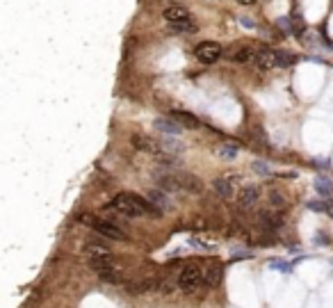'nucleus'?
<instances>
[{"instance_id": "12", "label": "nucleus", "mask_w": 333, "mask_h": 308, "mask_svg": "<svg viewBox=\"0 0 333 308\" xmlns=\"http://www.w3.org/2000/svg\"><path fill=\"white\" fill-rule=\"evenodd\" d=\"M171 119H176L183 128H187V130H199L201 128V121L196 119L194 115H189V112H185V110H176L174 115H171Z\"/></svg>"}, {"instance_id": "24", "label": "nucleus", "mask_w": 333, "mask_h": 308, "mask_svg": "<svg viewBox=\"0 0 333 308\" xmlns=\"http://www.w3.org/2000/svg\"><path fill=\"white\" fill-rule=\"evenodd\" d=\"M324 210H326V213L333 217V201H326V203H324Z\"/></svg>"}, {"instance_id": "26", "label": "nucleus", "mask_w": 333, "mask_h": 308, "mask_svg": "<svg viewBox=\"0 0 333 308\" xmlns=\"http://www.w3.org/2000/svg\"><path fill=\"white\" fill-rule=\"evenodd\" d=\"M238 3H242V5H254L256 0H238Z\"/></svg>"}, {"instance_id": "11", "label": "nucleus", "mask_w": 333, "mask_h": 308, "mask_svg": "<svg viewBox=\"0 0 333 308\" xmlns=\"http://www.w3.org/2000/svg\"><path fill=\"white\" fill-rule=\"evenodd\" d=\"M153 126L160 130V133H164V135H180V133H183V126H180L176 119H164V117H158V119L153 121Z\"/></svg>"}, {"instance_id": "18", "label": "nucleus", "mask_w": 333, "mask_h": 308, "mask_svg": "<svg viewBox=\"0 0 333 308\" xmlns=\"http://www.w3.org/2000/svg\"><path fill=\"white\" fill-rule=\"evenodd\" d=\"M149 199H151V203H153L158 210H171L169 196H167L164 192H160V189H151V192H149Z\"/></svg>"}, {"instance_id": "15", "label": "nucleus", "mask_w": 333, "mask_h": 308, "mask_svg": "<svg viewBox=\"0 0 333 308\" xmlns=\"http://www.w3.org/2000/svg\"><path fill=\"white\" fill-rule=\"evenodd\" d=\"M85 256H87L89 260H94V258H109V256H115V254H112L107 247H103V244L89 242V244L85 247Z\"/></svg>"}, {"instance_id": "23", "label": "nucleus", "mask_w": 333, "mask_h": 308, "mask_svg": "<svg viewBox=\"0 0 333 308\" xmlns=\"http://www.w3.org/2000/svg\"><path fill=\"white\" fill-rule=\"evenodd\" d=\"M269 267L272 269H281V272H290V265L283 260H269Z\"/></svg>"}, {"instance_id": "6", "label": "nucleus", "mask_w": 333, "mask_h": 308, "mask_svg": "<svg viewBox=\"0 0 333 308\" xmlns=\"http://www.w3.org/2000/svg\"><path fill=\"white\" fill-rule=\"evenodd\" d=\"M155 290H169V285L160 283L155 278H140V281H128L126 283V292L128 294H146V292H155Z\"/></svg>"}, {"instance_id": "4", "label": "nucleus", "mask_w": 333, "mask_h": 308, "mask_svg": "<svg viewBox=\"0 0 333 308\" xmlns=\"http://www.w3.org/2000/svg\"><path fill=\"white\" fill-rule=\"evenodd\" d=\"M221 53H224V48H221L217 41H201V44L194 48V55H196V60H199L201 64H214V62H219Z\"/></svg>"}, {"instance_id": "22", "label": "nucleus", "mask_w": 333, "mask_h": 308, "mask_svg": "<svg viewBox=\"0 0 333 308\" xmlns=\"http://www.w3.org/2000/svg\"><path fill=\"white\" fill-rule=\"evenodd\" d=\"M251 167H254V171H258V174H263V176L272 174V167H269L267 162H263V160H254V162H251Z\"/></svg>"}, {"instance_id": "3", "label": "nucleus", "mask_w": 333, "mask_h": 308, "mask_svg": "<svg viewBox=\"0 0 333 308\" xmlns=\"http://www.w3.org/2000/svg\"><path fill=\"white\" fill-rule=\"evenodd\" d=\"M178 285L183 292H189V294L199 292L201 288H208V283H205V267L199 263H187L178 276Z\"/></svg>"}, {"instance_id": "25", "label": "nucleus", "mask_w": 333, "mask_h": 308, "mask_svg": "<svg viewBox=\"0 0 333 308\" xmlns=\"http://www.w3.org/2000/svg\"><path fill=\"white\" fill-rule=\"evenodd\" d=\"M308 208H313V210H324V206H322V203H315V201H313V203H308Z\"/></svg>"}, {"instance_id": "21", "label": "nucleus", "mask_w": 333, "mask_h": 308, "mask_svg": "<svg viewBox=\"0 0 333 308\" xmlns=\"http://www.w3.org/2000/svg\"><path fill=\"white\" fill-rule=\"evenodd\" d=\"M315 189H317V194H322V196H331L333 194L331 178H326V176H317V180H315Z\"/></svg>"}, {"instance_id": "8", "label": "nucleus", "mask_w": 333, "mask_h": 308, "mask_svg": "<svg viewBox=\"0 0 333 308\" xmlns=\"http://www.w3.org/2000/svg\"><path fill=\"white\" fill-rule=\"evenodd\" d=\"M254 62H256V66H258V69H263V71L279 69V66H281L279 50H269V48H260V50H256Z\"/></svg>"}, {"instance_id": "7", "label": "nucleus", "mask_w": 333, "mask_h": 308, "mask_svg": "<svg viewBox=\"0 0 333 308\" xmlns=\"http://www.w3.org/2000/svg\"><path fill=\"white\" fill-rule=\"evenodd\" d=\"M258 199H260L258 185H242V187L238 189V194H235V203H238L242 210L254 208V206L258 203Z\"/></svg>"}, {"instance_id": "14", "label": "nucleus", "mask_w": 333, "mask_h": 308, "mask_svg": "<svg viewBox=\"0 0 333 308\" xmlns=\"http://www.w3.org/2000/svg\"><path fill=\"white\" fill-rule=\"evenodd\" d=\"M267 203H269V208H274V210H283V208H288V194L281 192V189H269V194H267Z\"/></svg>"}, {"instance_id": "10", "label": "nucleus", "mask_w": 333, "mask_h": 308, "mask_svg": "<svg viewBox=\"0 0 333 308\" xmlns=\"http://www.w3.org/2000/svg\"><path fill=\"white\" fill-rule=\"evenodd\" d=\"M258 222H260V226H265V229H281L285 224V217L281 215V210L267 208V210H260L258 213Z\"/></svg>"}, {"instance_id": "1", "label": "nucleus", "mask_w": 333, "mask_h": 308, "mask_svg": "<svg viewBox=\"0 0 333 308\" xmlns=\"http://www.w3.org/2000/svg\"><path fill=\"white\" fill-rule=\"evenodd\" d=\"M112 210H117L119 215L128 219H135V217H144L149 213H160L151 201H144L142 196L133 192H124V194H117L115 201H112Z\"/></svg>"}, {"instance_id": "20", "label": "nucleus", "mask_w": 333, "mask_h": 308, "mask_svg": "<svg viewBox=\"0 0 333 308\" xmlns=\"http://www.w3.org/2000/svg\"><path fill=\"white\" fill-rule=\"evenodd\" d=\"M238 153H240V146L238 144H221L217 149V155L221 160H235V158H238Z\"/></svg>"}, {"instance_id": "9", "label": "nucleus", "mask_w": 333, "mask_h": 308, "mask_svg": "<svg viewBox=\"0 0 333 308\" xmlns=\"http://www.w3.org/2000/svg\"><path fill=\"white\" fill-rule=\"evenodd\" d=\"M235 180H240V176L235 174H226V176H219V178L212 180V189L217 196H221V199H231L235 194Z\"/></svg>"}, {"instance_id": "19", "label": "nucleus", "mask_w": 333, "mask_h": 308, "mask_svg": "<svg viewBox=\"0 0 333 308\" xmlns=\"http://www.w3.org/2000/svg\"><path fill=\"white\" fill-rule=\"evenodd\" d=\"M103 281H107V283H124V272H121L119 267H112V269H105V272L98 274Z\"/></svg>"}, {"instance_id": "5", "label": "nucleus", "mask_w": 333, "mask_h": 308, "mask_svg": "<svg viewBox=\"0 0 333 308\" xmlns=\"http://www.w3.org/2000/svg\"><path fill=\"white\" fill-rule=\"evenodd\" d=\"M91 229H94L98 235L107 238V240H117V242H124V240H128V235H126L124 231L117 226V224L109 222V219H98V217H96V222L91 224Z\"/></svg>"}, {"instance_id": "17", "label": "nucleus", "mask_w": 333, "mask_h": 308, "mask_svg": "<svg viewBox=\"0 0 333 308\" xmlns=\"http://www.w3.org/2000/svg\"><path fill=\"white\" fill-rule=\"evenodd\" d=\"M254 50L249 48V46H238V48H231V60L233 62H238V64H244V62H249V60H254Z\"/></svg>"}, {"instance_id": "13", "label": "nucleus", "mask_w": 333, "mask_h": 308, "mask_svg": "<svg viewBox=\"0 0 333 308\" xmlns=\"http://www.w3.org/2000/svg\"><path fill=\"white\" fill-rule=\"evenodd\" d=\"M221 278H224V267H221V265H219V263H208V265H205V283H208V288L221 283Z\"/></svg>"}, {"instance_id": "2", "label": "nucleus", "mask_w": 333, "mask_h": 308, "mask_svg": "<svg viewBox=\"0 0 333 308\" xmlns=\"http://www.w3.org/2000/svg\"><path fill=\"white\" fill-rule=\"evenodd\" d=\"M162 19L171 25L174 32H183V35H192L196 32V21H194V14L183 5H169L164 7Z\"/></svg>"}, {"instance_id": "16", "label": "nucleus", "mask_w": 333, "mask_h": 308, "mask_svg": "<svg viewBox=\"0 0 333 308\" xmlns=\"http://www.w3.org/2000/svg\"><path fill=\"white\" fill-rule=\"evenodd\" d=\"M178 180H180V187L183 189H189V192H201L203 189V183H201L196 176H192V174H180L178 171Z\"/></svg>"}]
</instances>
